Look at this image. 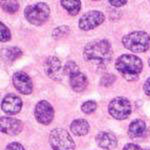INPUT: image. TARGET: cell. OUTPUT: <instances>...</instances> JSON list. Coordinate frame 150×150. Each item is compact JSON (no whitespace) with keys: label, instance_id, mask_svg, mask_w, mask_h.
<instances>
[{"label":"cell","instance_id":"30","mask_svg":"<svg viewBox=\"0 0 150 150\" xmlns=\"http://www.w3.org/2000/svg\"><path fill=\"white\" fill-rule=\"evenodd\" d=\"M145 150H150V148H146V149H145Z\"/></svg>","mask_w":150,"mask_h":150},{"label":"cell","instance_id":"11","mask_svg":"<svg viewBox=\"0 0 150 150\" xmlns=\"http://www.w3.org/2000/svg\"><path fill=\"white\" fill-rule=\"evenodd\" d=\"M1 108L6 114L15 115L22 108V101L14 94H8L2 100Z\"/></svg>","mask_w":150,"mask_h":150},{"label":"cell","instance_id":"14","mask_svg":"<svg viewBox=\"0 0 150 150\" xmlns=\"http://www.w3.org/2000/svg\"><path fill=\"white\" fill-rule=\"evenodd\" d=\"M87 84H88L87 77L81 71L76 72L70 76V86L75 92H81L85 90Z\"/></svg>","mask_w":150,"mask_h":150},{"label":"cell","instance_id":"22","mask_svg":"<svg viewBox=\"0 0 150 150\" xmlns=\"http://www.w3.org/2000/svg\"><path fill=\"white\" fill-rule=\"evenodd\" d=\"M96 108H97V103L93 100L86 101V102H84L81 106V110L83 111L84 113H86V114H91V113H93L94 111L96 110Z\"/></svg>","mask_w":150,"mask_h":150},{"label":"cell","instance_id":"28","mask_svg":"<svg viewBox=\"0 0 150 150\" xmlns=\"http://www.w3.org/2000/svg\"><path fill=\"white\" fill-rule=\"evenodd\" d=\"M109 4L115 7H121L125 4H127V1H109Z\"/></svg>","mask_w":150,"mask_h":150},{"label":"cell","instance_id":"1","mask_svg":"<svg viewBox=\"0 0 150 150\" xmlns=\"http://www.w3.org/2000/svg\"><path fill=\"white\" fill-rule=\"evenodd\" d=\"M112 54L111 44L106 39L89 42L83 51L85 61L96 67H105L112 59Z\"/></svg>","mask_w":150,"mask_h":150},{"label":"cell","instance_id":"2","mask_svg":"<svg viewBox=\"0 0 150 150\" xmlns=\"http://www.w3.org/2000/svg\"><path fill=\"white\" fill-rule=\"evenodd\" d=\"M115 68L127 80H136L143 68L139 57L132 54H123L116 60Z\"/></svg>","mask_w":150,"mask_h":150},{"label":"cell","instance_id":"29","mask_svg":"<svg viewBox=\"0 0 150 150\" xmlns=\"http://www.w3.org/2000/svg\"><path fill=\"white\" fill-rule=\"evenodd\" d=\"M148 64H149V66H150V58H149V60H148Z\"/></svg>","mask_w":150,"mask_h":150},{"label":"cell","instance_id":"10","mask_svg":"<svg viewBox=\"0 0 150 150\" xmlns=\"http://www.w3.org/2000/svg\"><path fill=\"white\" fill-rule=\"evenodd\" d=\"M0 124H1V131L11 136L18 135L22 131L23 128V124L20 120L12 117H4V116L1 117Z\"/></svg>","mask_w":150,"mask_h":150},{"label":"cell","instance_id":"27","mask_svg":"<svg viewBox=\"0 0 150 150\" xmlns=\"http://www.w3.org/2000/svg\"><path fill=\"white\" fill-rule=\"evenodd\" d=\"M143 89H144V92L146 93V95L150 96V78H148L145 81V83L143 85Z\"/></svg>","mask_w":150,"mask_h":150},{"label":"cell","instance_id":"13","mask_svg":"<svg viewBox=\"0 0 150 150\" xmlns=\"http://www.w3.org/2000/svg\"><path fill=\"white\" fill-rule=\"evenodd\" d=\"M96 142L98 146L106 150L114 149L117 145V138L113 133L108 131L99 132L96 135Z\"/></svg>","mask_w":150,"mask_h":150},{"label":"cell","instance_id":"24","mask_svg":"<svg viewBox=\"0 0 150 150\" xmlns=\"http://www.w3.org/2000/svg\"><path fill=\"white\" fill-rule=\"evenodd\" d=\"M116 77L113 74H105L101 79V85L106 86V87H109L110 85H112L114 83Z\"/></svg>","mask_w":150,"mask_h":150},{"label":"cell","instance_id":"7","mask_svg":"<svg viewBox=\"0 0 150 150\" xmlns=\"http://www.w3.org/2000/svg\"><path fill=\"white\" fill-rule=\"evenodd\" d=\"M105 20V16L102 12L97 10H91L86 12L84 15L81 16L79 19L78 26L81 30L89 31L96 28L100 24H102Z\"/></svg>","mask_w":150,"mask_h":150},{"label":"cell","instance_id":"3","mask_svg":"<svg viewBox=\"0 0 150 150\" xmlns=\"http://www.w3.org/2000/svg\"><path fill=\"white\" fill-rule=\"evenodd\" d=\"M122 43L125 48L132 52H145L150 48V35L145 31H133L123 36Z\"/></svg>","mask_w":150,"mask_h":150},{"label":"cell","instance_id":"21","mask_svg":"<svg viewBox=\"0 0 150 150\" xmlns=\"http://www.w3.org/2000/svg\"><path fill=\"white\" fill-rule=\"evenodd\" d=\"M78 71H80V69H79L78 65H77L73 61L67 62V63L65 64L64 67H63V72L66 75H68L69 77L71 76L72 74L76 73V72H78Z\"/></svg>","mask_w":150,"mask_h":150},{"label":"cell","instance_id":"23","mask_svg":"<svg viewBox=\"0 0 150 150\" xmlns=\"http://www.w3.org/2000/svg\"><path fill=\"white\" fill-rule=\"evenodd\" d=\"M0 37H1L2 42L9 41L11 38V33L7 26L4 25V23H0Z\"/></svg>","mask_w":150,"mask_h":150},{"label":"cell","instance_id":"5","mask_svg":"<svg viewBox=\"0 0 150 150\" xmlns=\"http://www.w3.org/2000/svg\"><path fill=\"white\" fill-rule=\"evenodd\" d=\"M49 142L53 150H74L75 143L65 129L55 128L49 134Z\"/></svg>","mask_w":150,"mask_h":150},{"label":"cell","instance_id":"19","mask_svg":"<svg viewBox=\"0 0 150 150\" xmlns=\"http://www.w3.org/2000/svg\"><path fill=\"white\" fill-rule=\"evenodd\" d=\"M70 32V28L66 25H62L59 27L55 28L52 32V37L54 39H60V38L66 37Z\"/></svg>","mask_w":150,"mask_h":150},{"label":"cell","instance_id":"8","mask_svg":"<svg viewBox=\"0 0 150 150\" xmlns=\"http://www.w3.org/2000/svg\"><path fill=\"white\" fill-rule=\"evenodd\" d=\"M35 118L38 122L43 125H48L54 118V109L49 102L45 100L39 101L35 106Z\"/></svg>","mask_w":150,"mask_h":150},{"label":"cell","instance_id":"4","mask_svg":"<svg viewBox=\"0 0 150 150\" xmlns=\"http://www.w3.org/2000/svg\"><path fill=\"white\" fill-rule=\"evenodd\" d=\"M50 14L49 6L44 2H38L34 5H28L25 8L24 15L29 23L41 25L47 20Z\"/></svg>","mask_w":150,"mask_h":150},{"label":"cell","instance_id":"15","mask_svg":"<svg viewBox=\"0 0 150 150\" xmlns=\"http://www.w3.org/2000/svg\"><path fill=\"white\" fill-rule=\"evenodd\" d=\"M146 133V124L143 120L135 119L128 127V135L130 138H140Z\"/></svg>","mask_w":150,"mask_h":150},{"label":"cell","instance_id":"16","mask_svg":"<svg viewBox=\"0 0 150 150\" xmlns=\"http://www.w3.org/2000/svg\"><path fill=\"white\" fill-rule=\"evenodd\" d=\"M70 129L74 135L83 136L89 131V123L84 119H75L70 125Z\"/></svg>","mask_w":150,"mask_h":150},{"label":"cell","instance_id":"26","mask_svg":"<svg viewBox=\"0 0 150 150\" xmlns=\"http://www.w3.org/2000/svg\"><path fill=\"white\" fill-rule=\"evenodd\" d=\"M123 150H143V149L134 143H128L123 147Z\"/></svg>","mask_w":150,"mask_h":150},{"label":"cell","instance_id":"20","mask_svg":"<svg viewBox=\"0 0 150 150\" xmlns=\"http://www.w3.org/2000/svg\"><path fill=\"white\" fill-rule=\"evenodd\" d=\"M1 5L3 10L9 13H15L19 9V3L17 1H2Z\"/></svg>","mask_w":150,"mask_h":150},{"label":"cell","instance_id":"6","mask_svg":"<svg viewBox=\"0 0 150 150\" xmlns=\"http://www.w3.org/2000/svg\"><path fill=\"white\" fill-rule=\"evenodd\" d=\"M109 114L117 120H124L131 113V103L125 97H115L108 105Z\"/></svg>","mask_w":150,"mask_h":150},{"label":"cell","instance_id":"17","mask_svg":"<svg viewBox=\"0 0 150 150\" xmlns=\"http://www.w3.org/2000/svg\"><path fill=\"white\" fill-rule=\"evenodd\" d=\"M62 6L64 7V9H66V11L68 12L70 15L75 16L79 13L81 7V2L80 1H75V0H69V1H61L60 2Z\"/></svg>","mask_w":150,"mask_h":150},{"label":"cell","instance_id":"12","mask_svg":"<svg viewBox=\"0 0 150 150\" xmlns=\"http://www.w3.org/2000/svg\"><path fill=\"white\" fill-rule=\"evenodd\" d=\"M62 65L60 60L55 56H50L45 60L44 63V70L47 76H49L52 79H58L61 71Z\"/></svg>","mask_w":150,"mask_h":150},{"label":"cell","instance_id":"9","mask_svg":"<svg viewBox=\"0 0 150 150\" xmlns=\"http://www.w3.org/2000/svg\"><path fill=\"white\" fill-rule=\"evenodd\" d=\"M13 85L20 93L22 94H30L33 90V84L31 78L25 72L18 71L13 75Z\"/></svg>","mask_w":150,"mask_h":150},{"label":"cell","instance_id":"25","mask_svg":"<svg viewBox=\"0 0 150 150\" xmlns=\"http://www.w3.org/2000/svg\"><path fill=\"white\" fill-rule=\"evenodd\" d=\"M5 150H25L23 147V145H21L18 142H11L10 144H8L6 146Z\"/></svg>","mask_w":150,"mask_h":150},{"label":"cell","instance_id":"18","mask_svg":"<svg viewBox=\"0 0 150 150\" xmlns=\"http://www.w3.org/2000/svg\"><path fill=\"white\" fill-rule=\"evenodd\" d=\"M21 55H22V51H21V49L18 47L10 46L2 50V56H3L4 59L8 60V61H11V62L16 60L17 58H19Z\"/></svg>","mask_w":150,"mask_h":150}]
</instances>
